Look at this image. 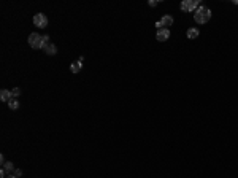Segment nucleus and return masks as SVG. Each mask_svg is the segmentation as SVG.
<instances>
[{"mask_svg": "<svg viewBox=\"0 0 238 178\" xmlns=\"http://www.w3.org/2000/svg\"><path fill=\"white\" fill-rule=\"evenodd\" d=\"M81 69H83V62L81 61H76V62H73L70 65V72H71V73H78V72H81Z\"/></svg>", "mask_w": 238, "mask_h": 178, "instance_id": "1a4fd4ad", "label": "nucleus"}, {"mask_svg": "<svg viewBox=\"0 0 238 178\" xmlns=\"http://www.w3.org/2000/svg\"><path fill=\"white\" fill-rule=\"evenodd\" d=\"M156 27H157V29H164V27H162V22H160V21H157V22H156Z\"/></svg>", "mask_w": 238, "mask_h": 178, "instance_id": "f3484780", "label": "nucleus"}, {"mask_svg": "<svg viewBox=\"0 0 238 178\" xmlns=\"http://www.w3.org/2000/svg\"><path fill=\"white\" fill-rule=\"evenodd\" d=\"M14 175H16V176H18V178H19V176L22 175V170H19V169H18V170H14Z\"/></svg>", "mask_w": 238, "mask_h": 178, "instance_id": "2eb2a0df", "label": "nucleus"}, {"mask_svg": "<svg viewBox=\"0 0 238 178\" xmlns=\"http://www.w3.org/2000/svg\"><path fill=\"white\" fill-rule=\"evenodd\" d=\"M5 176H6V170L2 167V170H0V178H5Z\"/></svg>", "mask_w": 238, "mask_h": 178, "instance_id": "4468645a", "label": "nucleus"}, {"mask_svg": "<svg viewBox=\"0 0 238 178\" xmlns=\"http://www.w3.org/2000/svg\"><path fill=\"white\" fill-rule=\"evenodd\" d=\"M34 24H35L38 29H45L48 26V18H46L43 13H37L34 16Z\"/></svg>", "mask_w": 238, "mask_h": 178, "instance_id": "20e7f679", "label": "nucleus"}, {"mask_svg": "<svg viewBox=\"0 0 238 178\" xmlns=\"http://www.w3.org/2000/svg\"><path fill=\"white\" fill-rule=\"evenodd\" d=\"M160 22H162V27L164 29H168V26H173V18H171L170 14H165V16H162Z\"/></svg>", "mask_w": 238, "mask_h": 178, "instance_id": "0eeeda50", "label": "nucleus"}, {"mask_svg": "<svg viewBox=\"0 0 238 178\" xmlns=\"http://www.w3.org/2000/svg\"><path fill=\"white\" fill-rule=\"evenodd\" d=\"M198 5H200V3H198L197 0H182L179 8H181L182 11L187 13V11H195L197 8H198Z\"/></svg>", "mask_w": 238, "mask_h": 178, "instance_id": "7ed1b4c3", "label": "nucleus"}, {"mask_svg": "<svg viewBox=\"0 0 238 178\" xmlns=\"http://www.w3.org/2000/svg\"><path fill=\"white\" fill-rule=\"evenodd\" d=\"M6 178H18V176H16V175H8Z\"/></svg>", "mask_w": 238, "mask_h": 178, "instance_id": "a211bd4d", "label": "nucleus"}, {"mask_svg": "<svg viewBox=\"0 0 238 178\" xmlns=\"http://www.w3.org/2000/svg\"><path fill=\"white\" fill-rule=\"evenodd\" d=\"M8 107H10V110H18V108H19V102H18V99H14V97H13V99L8 102Z\"/></svg>", "mask_w": 238, "mask_h": 178, "instance_id": "9b49d317", "label": "nucleus"}, {"mask_svg": "<svg viewBox=\"0 0 238 178\" xmlns=\"http://www.w3.org/2000/svg\"><path fill=\"white\" fill-rule=\"evenodd\" d=\"M186 35H187L189 40H195L198 35H200V32H198V29H195V27H190V29H187Z\"/></svg>", "mask_w": 238, "mask_h": 178, "instance_id": "6e6552de", "label": "nucleus"}, {"mask_svg": "<svg viewBox=\"0 0 238 178\" xmlns=\"http://www.w3.org/2000/svg\"><path fill=\"white\" fill-rule=\"evenodd\" d=\"M11 99H13V92L10 91V89H2V92H0V100L8 103Z\"/></svg>", "mask_w": 238, "mask_h": 178, "instance_id": "423d86ee", "label": "nucleus"}, {"mask_svg": "<svg viewBox=\"0 0 238 178\" xmlns=\"http://www.w3.org/2000/svg\"><path fill=\"white\" fill-rule=\"evenodd\" d=\"M210 18H211V11L206 6H202V5L198 6L194 13V19L197 24H206L210 21Z\"/></svg>", "mask_w": 238, "mask_h": 178, "instance_id": "f257e3e1", "label": "nucleus"}, {"mask_svg": "<svg viewBox=\"0 0 238 178\" xmlns=\"http://www.w3.org/2000/svg\"><path fill=\"white\" fill-rule=\"evenodd\" d=\"M11 92H13V97H14V99H16V97H18V95L21 94V89H19V87H14V89H13V91H11Z\"/></svg>", "mask_w": 238, "mask_h": 178, "instance_id": "ddd939ff", "label": "nucleus"}, {"mask_svg": "<svg viewBox=\"0 0 238 178\" xmlns=\"http://www.w3.org/2000/svg\"><path fill=\"white\" fill-rule=\"evenodd\" d=\"M45 53L48 54V56H56V54H57V46H56V45H49V46H46V50H45Z\"/></svg>", "mask_w": 238, "mask_h": 178, "instance_id": "9d476101", "label": "nucleus"}, {"mask_svg": "<svg viewBox=\"0 0 238 178\" xmlns=\"http://www.w3.org/2000/svg\"><path fill=\"white\" fill-rule=\"evenodd\" d=\"M3 169H5V170H6L8 173H10V172L13 170V169H14V165H13V162H10V161H8V162H5V164H3Z\"/></svg>", "mask_w": 238, "mask_h": 178, "instance_id": "f8f14e48", "label": "nucleus"}, {"mask_svg": "<svg viewBox=\"0 0 238 178\" xmlns=\"http://www.w3.org/2000/svg\"><path fill=\"white\" fill-rule=\"evenodd\" d=\"M148 5H149V6H156L157 2H156V0H151V2H148Z\"/></svg>", "mask_w": 238, "mask_h": 178, "instance_id": "dca6fc26", "label": "nucleus"}, {"mask_svg": "<svg viewBox=\"0 0 238 178\" xmlns=\"http://www.w3.org/2000/svg\"><path fill=\"white\" fill-rule=\"evenodd\" d=\"M156 37H157L159 42H167V40L170 38V30L168 29H159Z\"/></svg>", "mask_w": 238, "mask_h": 178, "instance_id": "39448f33", "label": "nucleus"}, {"mask_svg": "<svg viewBox=\"0 0 238 178\" xmlns=\"http://www.w3.org/2000/svg\"><path fill=\"white\" fill-rule=\"evenodd\" d=\"M29 45H30V48H34V50H43V35L37 34V32L30 34L29 35Z\"/></svg>", "mask_w": 238, "mask_h": 178, "instance_id": "f03ea898", "label": "nucleus"}]
</instances>
